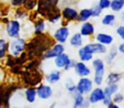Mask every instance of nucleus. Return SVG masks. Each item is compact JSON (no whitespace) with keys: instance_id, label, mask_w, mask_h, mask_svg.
Masks as SVG:
<instances>
[{"instance_id":"f3484780","label":"nucleus","mask_w":124,"mask_h":108,"mask_svg":"<svg viewBox=\"0 0 124 108\" xmlns=\"http://www.w3.org/2000/svg\"><path fill=\"white\" fill-rule=\"evenodd\" d=\"M118 51L117 47L116 46H113V44L111 45V46L110 47L109 50H107L106 53L105 54L106 57H105V61L106 65H111V64L114 62L115 59L116 58V57L118 56Z\"/></svg>"},{"instance_id":"a878e982","label":"nucleus","mask_w":124,"mask_h":108,"mask_svg":"<svg viewBox=\"0 0 124 108\" xmlns=\"http://www.w3.org/2000/svg\"><path fill=\"white\" fill-rule=\"evenodd\" d=\"M103 90H104L105 96L112 97V95L116 92L119 91V85L118 84H109L103 88Z\"/></svg>"},{"instance_id":"7c9ffc66","label":"nucleus","mask_w":124,"mask_h":108,"mask_svg":"<svg viewBox=\"0 0 124 108\" xmlns=\"http://www.w3.org/2000/svg\"><path fill=\"white\" fill-rule=\"evenodd\" d=\"M90 8H91V11H92V18H100L102 15L103 9L98 4L93 5Z\"/></svg>"},{"instance_id":"ea45409f","label":"nucleus","mask_w":124,"mask_h":108,"mask_svg":"<svg viewBox=\"0 0 124 108\" xmlns=\"http://www.w3.org/2000/svg\"><path fill=\"white\" fill-rule=\"evenodd\" d=\"M119 106H120V105H118V104L114 103V102L112 101L111 104H110L109 106H108V108H118V107H119Z\"/></svg>"},{"instance_id":"0eeeda50","label":"nucleus","mask_w":124,"mask_h":108,"mask_svg":"<svg viewBox=\"0 0 124 108\" xmlns=\"http://www.w3.org/2000/svg\"><path fill=\"white\" fill-rule=\"evenodd\" d=\"M20 23L17 20H11L8 22H7L6 27H5V31L7 33V36L8 37L12 38H18L20 37Z\"/></svg>"},{"instance_id":"1a4fd4ad","label":"nucleus","mask_w":124,"mask_h":108,"mask_svg":"<svg viewBox=\"0 0 124 108\" xmlns=\"http://www.w3.org/2000/svg\"><path fill=\"white\" fill-rule=\"evenodd\" d=\"M60 0H38V13L43 14L46 16L48 13L57 7V3Z\"/></svg>"},{"instance_id":"c85d7f7f","label":"nucleus","mask_w":124,"mask_h":108,"mask_svg":"<svg viewBox=\"0 0 124 108\" xmlns=\"http://www.w3.org/2000/svg\"><path fill=\"white\" fill-rule=\"evenodd\" d=\"M65 88H66V90H67V91L69 92L71 95H73V94L77 91L76 90V83L71 79H68V80L66 81Z\"/></svg>"},{"instance_id":"e433bc0d","label":"nucleus","mask_w":124,"mask_h":108,"mask_svg":"<svg viewBox=\"0 0 124 108\" xmlns=\"http://www.w3.org/2000/svg\"><path fill=\"white\" fill-rule=\"evenodd\" d=\"M111 102H112V99H111V97L105 96L104 99L102 100V101H101V103L103 104V106L108 107V106H109L110 104L111 103Z\"/></svg>"},{"instance_id":"6ab92c4d","label":"nucleus","mask_w":124,"mask_h":108,"mask_svg":"<svg viewBox=\"0 0 124 108\" xmlns=\"http://www.w3.org/2000/svg\"><path fill=\"white\" fill-rule=\"evenodd\" d=\"M61 77H62V74H61L60 70L59 69H53L47 74H46L45 79L50 85H54V84H57L60 81Z\"/></svg>"},{"instance_id":"dca6fc26","label":"nucleus","mask_w":124,"mask_h":108,"mask_svg":"<svg viewBox=\"0 0 124 108\" xmlns=\"http://www.w3.org/2000/svg\"><path fill=\"white\" fill-rule=\"evenodd\" d=\"M78 57L79 61L88 63V62H91L94 59V57H95V55L90 53V51H88V49L84 45L82 46H80L79 48H78Z\"/></svg>"},{"instance_id":"4be33fe9","label":"nucleus","mask_w":124,"mask_h":108,"mask_svg":"<svg viewBox=\"0 0 124 108\" xmlns=\"http://www.w3.org/2000/svg\"><path fill=\"white\" fill-rule=\"evenodd\" d=\"M123 75H122L121 73L118 72H110L106 74V78H105V82H106V85H109V84H118L121 81Z\"/></svg>"},{"instance_id":"bb28decb","label":"nucleus","mask_w":124,"mask_h":108,"mask_svg":"<svg viewBox=\"0 0 124 108\" xmlns=\"http://www.w3.org/2000/svg\"><path fill=\"white\" fill-rule=\"evenodd\" d=\"M46 30V22H45V20L43 19H37L36 20L34 24V32L35 34L37 36V35H41L42 34L43 32Z\"/></svg>"},{"instance_id":"f8f14e48","label":"nucleus","mask_w":124,"mask_h":108,"mask_svg":"<svg viewBox=\"0 0 124 108\" xmlns=\"http://www.w3.org/2000/svg\"><path fill=\"white\" fill-rule=\"evenodd\" d=\"M79 33L84 38L91 37L95 34V26L90 20L82 22L79 27Z\"/></svg>"},{"instance_id":"f03ea898","label":"nucleus","mask_w":124,"mask_h":108,"mask_svg":"<svg viewBox=\"0 0 124 108\" xmlns=\"http://www.w3.org/2000/svg\"><path fill=\"white\" fill-rule=\"evenodd\" d=\"M26 48V42L25 40L23 38H14L13 41L8 44V50L9 52L10 55L13 57H18L21 53H24Z\"/></svg>"},{"instance_id":"9d476101","label":"nucleus","mask_w":124,"mask_h":108,"mask_svg":"<svg viewBox=\"0 0 124 108\" xmlns=\"http://www.w3.org/2000/svg\"><path fill=\"white\" fill-rule=\"evenodd\" d=\"M74 70L77 76L78 77H88L91 75L92 70L90 67L85 62L82 61H77L75 66L74 68Z\"/></svg>"},{"instance_id":"aec40b11","label":"nucleus","mask_w":124,"mask_h":108,"mask_svg":"<svg viewBox=\"0 0 124 108\" xmlns=\"http://www.w3.org/2000/svg\"><path fill=\"white\" fill-rule=\"evenodd\" d=\"M69 42L72 47L79 48L84 45V37L79 32H76L73 34L69 38Z\"/></svg>"},{"instance_id":"a211bd4d","label":"nucleus","mask_w":124,"mask_h":108,"mask_svg":"<svg viewBox=\"0 0 124 108\" xmlns=\"http://www.w3.org/2000/svg\"><path fill=\"white\" fill-rule=\"evenodd\" d=\"M69 60H70L69 56L64 52L54 58V64L56 68H57L58 69H63L68 64V62H69Z\"/></svg>"},{"instance_id":"20e7f679","label":"nucleus","mask_w":124,"mask_h":108,"mask_svg":"<svg viewBox=\"0 0 124 108\" xmlns=\"http://www.w3.org/2000/svg\"><path fill=\"white\" fill-rule=\"evenodd\" d=\"M65 52V46L62 43L56 42L50 46L44 53L42 54V59H54L56 57Z\"/></svg>"},{"instance_id":"f704fd0d","label":"nucleus","mask_w":124,"mask_h":108,"mask_svg":"<svg viewBox=\"0 0 124 108\" xmlns=\"http://www.w3.org/2000/svg\"><path fill=\"white\" fill-rule=\"evenodd\" d=\"M76 62H77L76 60L70 58L69 62H68V64L65 66V68H64L63 69L65 71H69V70H71V69H74V66H75V63H76Z\"/></svg>"},{"instance_id":"9b49d317","label":"nucleus","mask_w":124,"mask_h":108,"mask_svg":"<svg viewBox=\"0 0 124 108\" xmlns=\"http://www.w3.org/2000/svg\"><path fill=\"white\" fill-rule=\"evenodd\" d=\"M85 47L88 49V51H90L91 53H93L94 55H100L103 56L107 52V46H104V45L101 44V43L97 42V41H91L89 42L87 44L84 45Z\"/></svg>"},{"instance_id":"423d86ee","label":"nucleus","mask_w":124,"mask_h":108,"mask_svg":"<svg viewBox=\"0 0 124 108\" xmlns=\"http://www.w3.org/2000/svg\"><path fill=\"white\" fill-rule=\"evenodd\" d=\"M70 36V30L67 25L58 27L53 33V39L56 42L65 44Z\"/></svg>"},{"instance_id":"473e14b6","label":"nucleus","mask_w":124,"mask_h":108,"mask_svg":"<svg viewBox=\"0 0 124 108\" xmlns=\"http://www.w3.org/2000/svg\"><path fill=\"white\" fill-rule=\"evenodd\" d=\"M110 3H111V0H98L97 4H98L103 10H106L110 8Z\"/></svg>"},{"instance_id":"393cba45","label":"nucleus","mask_w":124,"mask_h":108,"mask_svg":"<svg viewBox=\"0 0 124 108\" xmlns=\"http://www.w3.org/2000/svg\"><path fill=\"white\" fill-rule=\"evenodd\" d=\"M109 8L112 13H120L124 10V0H111Z\"/></svg>"},{"instance_id":"ddd939ff","label":"nucleus","mask_w":124,"mask_h":108,"mask_svg":"<svg viewBox=\"0 0 124 108\" xmlns=\"http://www.w3.org/2000/svg\"><path fill=\"white\" fill-rule=\"evenodd\" d=\"M36 94L37 96L41 100H48L53 95V90L51 85L41 84L36 88Z\"/></svg>"},{"instance_id":"72a5a7b5","label":"nucleus","mask_w":124,"mask_h":108,"mask_svg":"<svg viewBox=\"0 0 124 108\" xmlns=\"http://www.w3.org/2000/svg\"><path fill=\"white\" fill-rule=\"evenodd\" d=\"M116 34L117 35V36H119V38L124 41V24L119 25L116 28Z\"/></svg>"},{"instance_id":"f257e3e1","label":"nucleus","mask_w":124,"mask_h":108,"mask_svg":"<svg viewBox=\"0 0 124 108\" xmlns=\"http://www.w3.org/2000/svg\"><path fill=\"white\" fill-rule=\"evenodd\" d=\"M91 66L94 71L93 81L95 85L101 86L105 82L106 72V64L102 58L101 57H94L91 61Z\"/></svg>"},{"instance_id":"7ed1b4c3","label":"nucleus","mask_w":124,"mask_h":108,"mask_svg":"<svg viewBox=\"0 0 124 108\" xmlns=\"http://www.w3.org/2000/svg\"><path fill=\"white\" fill-rule=\"evenodd\" d=\"M95 87L94 81L90 76L88 77H80L76 83V90L77 92L82 94L86 96L92 89Z\"/></svg>"},{"instance_id":"2f4dec72","label":"nucleus","mask_w":124,"mask_h":108,"mask_svg":"<svg viewBox=\"0 0 124 108\" xmlns=\"http://www.w3.org/2000/svg\"><path fill=\"white\" fill-rule=\"evenodd\" d=\"M111 99H112V101L114 102V103L118 104V105H121L122 103L124 102V95L122 93V92L117 91L112 95Z\"/></svg>"},{"instance_id":"6e6552de","label":"nucleus","mask_w":124,"mask_h":108,"mask_svg":"<svg viewBox=\"0 0 124 108\" xmlns=\"http://www.w3.org/2000/svg\"><path fill=\"white\" fill-rule=\"evenodd\" d=\"M105 97L104 90L101 86L94 87L91 90V91L87 95V100L90 102V105H95L97 103L102 101V100Z\"/></svg>"},{"instance_id":"39448f33","label":"nucleus","mask_w":124,"mask_h":108,"mask_svg":"<svg viewBox=\"0 0 124 108\" xmlns=\"http://www.w3.org/2000/svg\"><path fill=\"white\" fill-rule=\"evenodd\" d=\"M78 11L73 6L70 5H66L61 9V15H62V20L65 21L66 23H70V22L77 21Z\"/></svg>"},{"instance_id":"b1692460","label":"nucleus","mask_w":124,"mask_h":108,"mask_svg":"<svg viewBox=\"0 0 124 108\" xmlns=\"http://www.w3.org/2000/svg\"><path fill=\"white\" fill-rule=\"evenodd\" d=\"M25 97L28 103L32 104L36 101L37 94H36V89L34 87H29L25 90Z\"/></svg>"},{"instance_id":"c9c22d12","label":"nucleus","mask_w":124,"mask_h":108,"mask_svg":"<svg viewBox=\"0 0 124 108\" xmlns=\"http://www.w3.org/2000/svg\"><path fill=\"white\" fill-rule=\"evenodd\" d=\"M15 15H16L17 19H24L25 17L27 16V14H26V12L24 9L18 8V9L16 10V14H15Z\"/></svg>"},{"instance_id":"a19ab883","label":"nucleus","mask_w":124,"mask_h":108,"mask_svg":"<svg viewBox=\"0 0 124 108\" xmlns=\"http://www.w3.org/2000/svg\"><path fill=\"white\" fill-rule=\"evenodd\" d=\"M119 14H120V20H121V21L124 24V11L123 10V11L120 12Z\"/></svg>"},{"instance_id":"4c0bfd02","label":"nucleus","mask_w":124,"mask_h":108,"mask_svg":"<svg viewBox=\"0 0 124 108\" xmlns=\"http://www.w3.org/2000/svg\"><path fill=\"white\" fill-rule=\"evenodd\" d=\"M116 47H117L118 53H119L120 54H122V55H124V41H123V42L120 43Z\"/></svg>"},{"instance_id":"c756f323","label":"nucleus","mask_w":124,"mask_h":108,"mask_svg":"<svg viewBox=\"0 0 124 108\" xmlns=\"http://www.w3.org/2000/svg\"><path fill=\"white\" fill-rule=\"evenodd\" d=\"M38 0H24L23 5L26 10H33L37 5Z\"/></svg>"},{"instance_id":"cd10ccee","label":"nucleus","mask_w":124,"mask_h":108,"mask_svg":"<svg viewBox=\"0 0 124 108\" xmlns=\"http://www.w3.org/2000/svg\"><path fill=\"white\" fill-rule=\"evenodd\" d=\"M8 42L5 39H0V59H3L6 56L8 51Z\"/></svg>"},{"instance_id":"5701e85b","label":"nucleus","mask_w":124,"mask_h":108,"mask_svg":"<svg viewBox=\"0 0 124 108\" xmlns=\"http://www.w3.org/2000/svg\"><path fill=\"white\" fill-rule=\"evenodd\" d=\"M116 16L113 13H106L102 16L101 23L104 26H112L116 23Z\"/></svg>"},{"instance_id":"2eb2a0df","label":"nucleus","mask_w":124,"mask_h":108,"mask_svg":"<svg viewBox=\"0 0 124 108\" xmlns=\"http://www.w3.org/2000/svg\"><path fill=\"white\" fill-rule=\"evenodd\" d=\"M95 41L104 46H111L114 42V37L111 34L105 32H98L95 36Z\"/></svg>"},{"instance_id":"4468645a","label":"nucleus","mask_w":124,"mask_h":108,"mask_svg":"<svg viewBox=\"0 0 124 108\" xmlns=\"http://www.w3.org/2000/svg\"><path fill=\"white\" fill-rule=\"evenodd\" d=\"M73 100H74V104L73 107L75 108H85L89 107L90 106V102L88 101L87 98L85 95H82V94L78 93V92H75L72 95Z\"/></svg>"},{"instance_id":"412c9836","label":"nucleus","mask_w":124,"mask_h":108,"mask_svg":"<svg viewBox=\"0 0 124 108\" xmlns=\"http://www.w3.org/2000/svg\"><path fill=\"white\" fill-rule=\"evenodd\" d=\"M90 19H92V11L90 8H84L78 11L77 22H85L88 21Z\"/></svg>"},{"instance_id":"58836bf2","label":"nucleus","mask_w":124,"mask_h":108,"mask_svg":"<svg viewBox=\"0 0 124 108\" xmlns=\"http://www.w3.org/2000/svg\"><path fill=\"white\" fill-rule=\"evenodd\" d=\"M24 0H11V3L13 6L15 7H20V5L23 4Z\"/></svg>"}]
</instances>
